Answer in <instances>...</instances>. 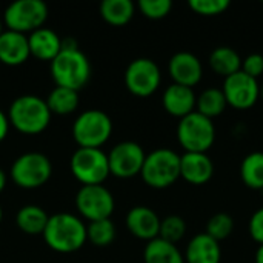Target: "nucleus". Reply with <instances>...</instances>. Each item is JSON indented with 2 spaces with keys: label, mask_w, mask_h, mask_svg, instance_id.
<instances>
[{
  "label": "nucleus",
  "mask_w": 263,
  "mask_h": 263,
  "mask_svg": "<svg viewBox=\"0 0 263 263\" xmlns=\"http://www.w3.org/2000/svg\"><path fill=\"white\" fill-rule=\"evenodd\" d=\"M49 63L55 86L69 88L79 92V89H82L91 77V65L88 57L77 48L76 40L69 37L62 39V51Z\"/></svg>",
  "instance_id": "f257e3e1"
},
{
  "label": "nucleus",
  "mask_w": 263,
  "mask_h": 263,
  "mask_svg": "<svg viewBox=\"0 0 263 263\" xmlns=\"http://www.w3.org/2000/svg\"><path fill=\"white\" fill-rule=\"evenodd\" d=\"M42 236L51 250L63 254L79 251L88 240L86 225L69 213H59L51 216Z\"/></svg>",
  "instance_id": "f03ea898"
},
{
  "label": "nucleus",
  "mask_w": 263,
  "mask_h": 263,
  "mask_svg": "<svg viewBox=\"0 0 263 263\" xmlns=\"http://www.w3.org/2000/svg\"><path fill=\"white\" fill-rule=\"evenodd\" d=\"M51 111L45 99L32 94H25L17 97L8 111L9 125H12L18 133L34 136L43 133L51 122Z\"/></svg>",
  "instance_id": "7ed1b4c3"
},
{
  "label": "nucleus",
  "mask_w": 263,
  "mask_h": 263,
  "mask_svg": "<svg viewBox=\"0 0 263 263\" xmlns=\"http://www.w3.org/2000/svg\"><path fill=\"white\" fill-rule=\"evenodd\" d=\"M140 176L151 188H168L180 177V156L168 148L154 149L146 154Z\"/></svg>",
  "instance_id": "20e7f679"
},
{
  "label": "nucleus",
  "mask_w": 263,
  "mask_h": 263,
  "mask_svg": "<svg viewBox=\"0 0 263 263\" xmlns=\"http://www.w3.org/2000/svg\"><path fill=\"white\" fill-rule=\"evenodd\" d=\"M112 133L111 117L100 109H88L77 116L72 125V137L79 148H100Z\"/></svg>",
  "instance_id": "39448f33"
},
{
  "label": "nucleus",
  "mask_w": 263,
  "mask_h": 263,
  "mask_svg": "<svg viewBox=\"0 0 263 263\" xmlns=\"http://www.w3.org/2000/svg\"><path fill=\"white\" fill-rule=\"evenodd\" d=\"M177 140L185 153H206L216 140V126L211 119L194 111L180 119Z\"/></svg>",
  "instance_id": "423d86ee"
},
{
  "label": "nucleus",
  "mask_w": 263,
  "mask_h": 263,
  "mask_svg": "<svg viewBox=\"0 0 263 263\" xmlns=\"http://www.w3.org/2000/svg\"><path fill=\"white\" fill-rule=\"evenodd\" d=\"M69 168L82 185H102L111 174L108 154L100 148H77L71 156Z\"/></svg>",
  "instance_id": "0eeeda50"
},
{
  "label": "nucleus",
  "mask_w": 263,
  "mask_h": 263,
  "mask_svg": "<svg viewBox=\"0 0 263 263\" xmlns=\"http://www.w3.org/2000/svg\"><path fill=\"white\" fill-rule=\"evenodd\" d=\"M48 6L42 0H15L3 12V25L15 32H34L43 28L48 18Z\"/></svg>",
  "instance_id": "6e6552de"
},
{
  "label": "nucleus",
  "mask_w": 263,
  "mask_h": 263,
  "mask_svg": "<svg viewBox=\"0 0 263 263\" xmlns=\"http://www.w3.org/2000/svg\"><path fill=\"white\" fill-rule=\"evenodd\" d=\"M52 174L49 159L42 153H25L18 156L11 166L14 183L25 190H34L45 185Z\"/></svg>",
  "instance_id": "1a4fd4ad"
},
{
  "label": "nucleus",
  "mask_w": 263,
  "mask_h": 263,
  "mask_svg": "<svg viewBox=\"0 0 263 263\" xmlns=\"http://www.w3.org/2000/svg\"><path fill=\"white\" fill-rule=\"evenodd\" d=\"M76 206L86 220H103L114 213V197L103 185H82L76 196Z\"/></svg>",
  "instance_id": "9d476101"
},
{
  "label": "nucleus",
  "mask_w": 263,
  "mask_h": 263,
  "mask_svg": "<svg viewBox=\"0 0 263 263\" xmlns=\"http://www.w3.org/2000/svg\"><path fill=\"white\" fill-rule=\"evenodd\" d=\"M162 82L160 68L146 57L133 60L125 71V85L129 92L139 97H148L157 91Z\"/></svg>",
  "instance_id": "9b49d317"
},
{
  "label": "nucleus",
  "mask_w": 263,
  "mask_h": 263,
  "mask_svg": "<svg viewBox=\"0 0 263 263\" xmlns=\"http://www.w3.org/2000/svg\"><path fill=\"white\" fill-rule=\"evenodd\" d=\"M145 151L136 142H120L108 154V165L109 173L119 179H131L140 174L143 162H145Z\"/></svg>",
  "instance_id": "f8f14e48"
},
{
  "label": "nucleus",
  "mask_w": 263,
  "mask_h": 263,
  "mask_svg": "<svg viewBox=\"0 0 263 263\" xmlns=\"http://www.w3.org/2000/svg\"><path fill=\"white\" fill-rule=\"evenodd\" d=\"M227 103L236 109H250L260 97V85L256 79L239 71L223 80L222 88Z\"/></svg>",
  "instance_id": "ddd939ff"
},
{
  "label": "nucleus",
  "mask_w": 263,
  "mask_h": 263,
  "mask_svg": "<svg viewBox=\"0 0 263 263\" xmlns=\"http://www.w3.org/2000/svg\"><path fill=\"white\" fill-rule=\"evenodd\" d=\"M168 71L174 83L193 88L196 86L203 76L202 62L199 57L188 51H179L176 52L168 63Z\"/></svg>",
  "instance_id": "4468645a"
},
{
  "label": "nucleus",
  "mask_w": 263,
  "mask_h": 263,
  "mask_svg": "<svg viewBox=\"0 0 263 263\" xmlns=\"http://www.w3.org/2000/svg\"><path fill=\"white\" fill-rule=\"evenodd\" d=\"M126 228L134 237L151 242L159 237L160 219L148 206H134L126 214Z\"/></svg>",
  "instance_id": "2eb2a0df"
},
{
  "label": "nucleus",
  "mask_w": 263,
  "mask_h": 263,
  "mask_svg": "<svg viewBox=\"0 0 263 263\" xmlns=\"http://www.w3.org/2000/svg\"><path fill=\"white\" fill-rule=\"evenodd\" d=\"M214 174V163L206 153H185L180 156V177L191 185H205Z\"/></svg>",
  "instance_id": "dca6fc26"
},
{
  "label": "nucleus",
  "mask_w": 263,
  "mask_h": 263,
  "mask_svg": "<svg viewBox=\"0 0 263 263\" xmlns=\"http://www.w3.org/2000/svg\"><path fill=\"white\" fill-rule=\"evenodd\" d=\"M196 100L197 97L193 88L173 83L165 89L162 97V105L168 114L183 119L196 111Z\"/></svg>",
  "instance_id": "f3484780"
},
{
  "label": "nucleus",
  "mask_w": 263,
  "mask_h": 263,
  "mask_svg": "<svg viewBox=\"0 0 263 263\" xmlns=\"http://www.w3.org/2000/svg\"><path fill=\"white\" fill-rule=\"evenodd\" d=\"M28 37L15 31H3L0 35V63L8 66L23 65L29 59Z\"/></svg>",
  "instance_id": "a211bd4d"
},
{
  "label": "nucleus",
  "mask_w": 263,
  "mask_h": 263,
  "mask_svg": "<svg viewBox=\"0 0 263 263\" xmlns=\"http://www.w3.org/2000/svg\"><path fill=\"white\" fill-rule=\"evenodd\" d=\"M29 52L39 60L52 62L54 57L62 51V39L49 28H39L28 35Z\"/></svg>",
  "instance_id": "6ab92c4d"
},
{
  "label": "nucleus",
  "mask_w": 263,
  "mask_h": 263,
  "mask_svg": "<svg viewBox=\"0 0 263 263\" xmlns=\"http://www.w3.org/2000/svg\"><path fill=\"white\" fill-rule=\"evenodd\" d=\"M183 257L185 263H220L222 250L217 240L200 233L190 240Z\"/></svg>",
  "instance_id": "aec40b11"
},
{
  "label": "nucleus",
  "mask_w": 263,
  "mask_h": 263,
  "mask_svg": "<svg viewBox=\"0 0 263 263\" xmlns=\"http://www.w3.org/2000/svg\"><path fill=\"white\" fill-rule=\"evenodd\" d=\"M210 66L211 69L219 74V76H223L225 79L239 72L240 68H242V57L240 54L230 48V46H219L216 49L211 51L210 54Z\"/></svg>",
  "instance_id": "412c9836"
},
{
  "label": "nucleus",
  "mask_w": 263,
  "mask_h": 263,
  "mask_svg": "<svg viewBox=\"0 0 263 263\" xmlns=\"http://www.w3.org/2000/svg\"><path fill=\"white\" fill-rule=\"evenodd\" d=\"M143 260L145 263H185V257L174 243L157 237L145 247Z\"/></svg>",
  "instance_id": "4be33fe9"
},
{
  "label": "nucleus",
  "mask_w": 263,
  "mask_h": 263,
  "mask_svg": "<svg viewBox=\"0 0 263 263\" xmlns=\"http://www.w3.org/2000/svg\"><path fill=\"white\" fill-rule=\"evenodd\" d=\"M49 216L46 214V211L37 205H25L18 210L15 216L17 227L29 236L43 234Z\"/></svg>",
  "instance_id": "5701e85b"
},
{
  "label": "nucleus",
  "mask_w": 263,
  "mask_h": 263,
  "mask_svg": "<svg viewBox=\"0 0 263 263\" xmlns=\"http://www.w3.org/2000/svg\"><path fill=\"white\" fill-rule=\"evenodd\" d=\"M136 6L131 0H103L100 14L103 20L112 26H125L134 17Z\"/></svg>",
  "instance_id": "b1692460"
},
{
  "label": "nucleus",
  "mask_w": 263,
  "mask_h": 263,
  "mask_svg": "<svg viewBox=\"0 0 263 263\" xmlns=\"http://www.w3.org/2000/svg\"><path fill=\"white\" fill-rule=\"evenodd\" d=\"M51 114L68 116L72 114L79 106V92L69 88L55 86L45 99Z\"/></svg>",
  "instance_id": "393cba45"
},
{
  "label": "nucleus",
  "mask_w": 263,
  "mask_h": 263,
  "mask_svg": "<svg viewBox=\"0 0 263 263\" xmlns=\"http://www.w3.org/2000/svg\"><path fill=\"white\" fill-rule=\"evenodd\" d=\"M227 106L228 103H227L225 94L222 89H217V88L205 89L196 100V111L211 120L223 114Z\"/></svg>",
  "instance_id": "a878e982"
},
{
  "label": "nucleus",
  "mask_w": 263,
  "mask_h": 263,
  "mask_svg": "<svg viewBox=\"0 0 263 263\" xmlns=\"http://www.w3.org/2000/svg\"><path fill=\"white\" fill-rule=\"evenodd\" d=\"M240 177L248 188L263 190V153H251L242 160Z\"/></svg>",
  "instance_id": "bb28decb"
},
{
  "label": "nucleus",
  "mask_w": 263,
  "mask_h": 263,
  "mask_svg": "<svg viewBox=\"0 0 263 263\" xmlns=\"http://www.w3.org/2000/svg\"><path fill=\"white\" fill-rule=\"evenodd\" d=\"M86 239L94 247H108L116 239V227L111 219L89 222V225L86 227Z\"/></svg>",
  "instance_id": "cd10ccee"
},
{
  "label": "nucleus",
  "mask_w": 263,
  "mask_h": 263,
  "mask_svg": "<svg viewBox=\"0 0 263 263\" xmlns=\"http://www.w3.org/2000/svg\"><path fill=\"white\" fill-rule=\"evenodd\" d=\"M233 230H234L233 217L227 213H217L208 220L205 233L220 243L222 240H225L231 236Z\"/></svg>",
  "instance_id": "c85d7f7f"
},
{
  "label": "nucleus",
  "mask_w": 263,
  "mask_h": 263,
  "mask_svg": "<svg viewBox=\"0 0 263 263\" xmlns=\"http://www.w3.org/2000/svg\"><path fill=\"white\" fill-rule=\"evenodd\" d=\"M185 233H186V223L180 216H168L163 220H160V231H159L160 239L176 245L179 240L183 239Z\"/></svg>",
  "instance_id": "c756f323"
},
{
  "label": "nucleus",
  "mask_w": 263,
  "mask_h": 263,
  "mask_svg": "<svg viewBox=\"0 0 263 263\" xmlns=\"http://www.w3.org/2000/svg\"><path fill=\"white\" fill-rule=\"evenodd\" d=\"M188 5L196 14L213 17V15L223 14L231 3L230 0H190Z\"/></svg>",
  "instance_id": "7c9ffc66"
},
{
  "label": "nucleus",
  "mask_w": 263,
  "mask_h": 263,
  "mask_svg": "<svg viewBox=\"0 0 263 263\" xmlns=\"http://www.w3.org/2000/svg\"><path fill=\"white\" fill-rule=\"evenodd\" d=\"M140 12L153 20H159L166 17L171 12L173 2L171 0H140L137 3Z\"/></svg>",
  "instance_id": "2f4dec72"
},
{
  "label": "nucleus",
  "mask_w": 263,
  "mask_h": 263,
  "mask_svg": "<svg viewBox=\"0 0 263 263\" xmlns=\"http://www.w3.org/2000/svg\"><path fill=\"white\" fill-rule=\"evenodd\" d=\"M240 71H243L247 76L253 77V79H259L263 74V55L259 52H253L250 55H247L245 59H242V68Z\"/></svg>",
  "instance_id": "473e14b6"
},
{
  "label": "nucleus",
  "mask_w": 263,
  "mask_h": 263,
  "mask_svg": "<svg viewBox=\"0 0 263 263\" xmlns=\"http://www.w3.org/2000/svg\"><path fill=\"white\" fill-rule=\"evenodd\" d=\"M248 230H250V236L254 242H257L259 245H263V206L259 208L250 219L248 223Z\"/></svg>",
  "instance_id": "72a5a7b5"
},
{
  "label": "nucleus",
  "mask_w": 263,
  "mask_h": 263,
  "mask_svg": "<svg viewBox=\"0 0 263 263\" xmlns=\"http://www.w3.org/2000/svg\"><path fill=\"white\" fill-rule=\"evenodd\" d=\"M8 131H9V120H8V116L0 109V142L5 140V137L8 136Z\"/></svg>",
  "instance_id": "f704fd0d"
},
{
  "label": "nucleus",
  "mask_w": 263,
  "mask_h": 263,
  "mask_svg": "<svg viewBox=\"0 0 263 263\" xmlns=\"http://www.w3.org/2000/svg\"><path fill=\"white\" fill-rule=\"evenodd\" d=\"M256 263H263V245H259L256 251Z\"/></svg>",
  "instance_id": "c9c22d12"
},
{
  "label": "nucleus",
  "mask_w": 263,
  "mask_h": 263,
  "mask_svg": "<svg viewBox=\"0 0 263 263\" xmlns=\"http://www.w3.org/2000/svg\"><path fill=\"white\" fill-rule=\"evenodd\" d=\"M5 186H6V176H5L3 170H0V193L5 190Z\"/></svg>",
  "instance_id": "e433bc0d"
},
{
  "label": "nucleus",
  "mask_w": 263,
  "mask_h": 263,
  "mask_svg": "<svg viewBox=\"0 0 263 263\" xmlns=\"http://www.w3.org/2000/svg\"><path fill=\"white\" fill-rule=\"evenodd\" d=\"M2 32H3V20L0 18V35H2Z\"/></svg>",
  "instance_id": "4c0bfd02"
},
{
  "label": "nucleus",
  "mask_w": 263,
  "mask_h": 263,
  "mask_svg": "<svg viewBox=\"0 0 263 263\" xmlns=\"http://www.w3.org/2000/svg\"><path fill=\"white\" fill-rule=\"evenodd\" d=\"M2 219H3V210H2V205H0V223H2Z\"/></svg>",
  "instance_id": "58836bf2"
},
{
  "label": "nucleus",
  "mask_w": 263,
  "mask_h": 263,
  "mask_svg": "<svg viewBox=\"0 0 263 263\" xmlns=\"http://www.w3.org/2000/svg\"><path fill=\"white\" fill-rule=\"evenodd\" d=\"M260 97H262V99H263V85H262V86H260Z\"/></svg>",
  "instance_id": "ea45409f"
}]
</instances>
